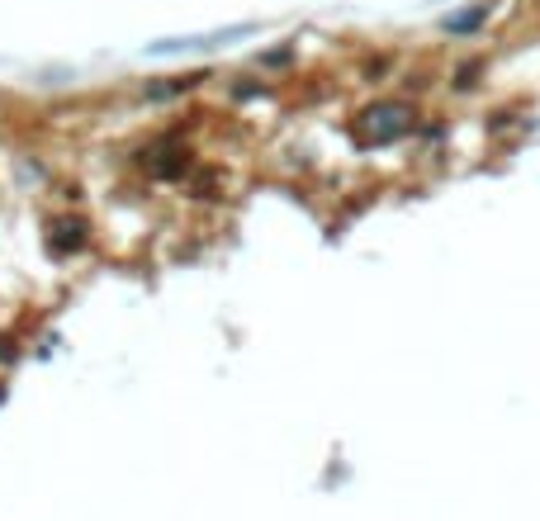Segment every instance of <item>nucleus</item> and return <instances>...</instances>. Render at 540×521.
<instances>
[{
	"instance_id": "nucleus-1",
	"label": "nucleus",
	"mask_w": 540,
	"mask_h": 521,
	"mask_svg": "<svg viewBox=\"0 0 540 521\" xmlns=\"http://www.w3.org/2000/svg\"><path fill=\"white\" fill-rule=\"evenodd\" d=\"M408 119H413V114H408V105H394V100H389V105H375V109H365V138H370V143H389V138H398V133H403V128H408Z\"/></svg>"
},
{
	"instance_id": "nucleus-2",
	"label": "nucleus",
	"mask_w": 540,
	"mask_h": 521,
	"mask_svg": "<svg viewBox=\"0 0 540 521\" xmlns=\"http://www.w3.org/2000/svg\"><path fill=\"white\" fill-rule=\"evenodd\" d=\"M48 247H53V256L81 252V247H86V223H81V218H62V223H53V237H48Z\"/></svg>"
}]
</instances>
